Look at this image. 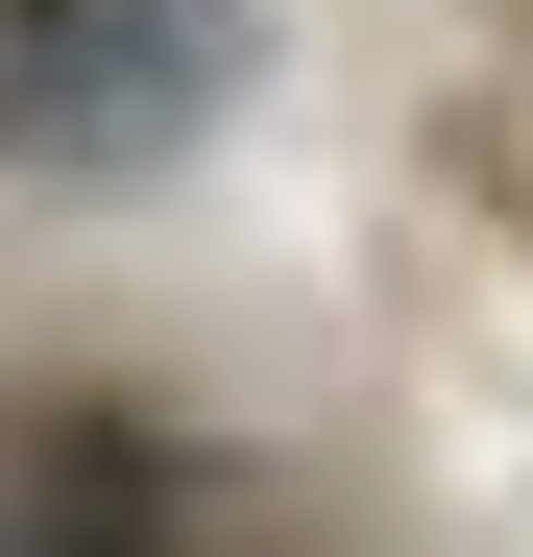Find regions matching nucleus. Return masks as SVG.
<instances>
[{
    "instance_id": "obj_1",
    "label": "nucleus",
    "mask_w": 533,
    "mask_h": 557,
    "mask_svg": "<svg viewBox=\"0 0 533 557\" xmlns=\"http://www.w3.org/2000/svg\"><path fill=\"white\" fill-rule=\"evenodd\" d=\"M243 98V0H0V170L122 195Z\"/></svg>"
},
{
    "instance_id": "obj_2",
    "label": "nucleus",
    "mask_w": 533,
    "mask_h": 557,
    "mask_svg": "<svg viewBox=\"0 0 533 557\" xmlns=\"http://www.w3.org/2000/svg\"><path fill=\"white\" fill-rule=\"evenodd\" d=\"M0 557H170V460L98 436V412L25 436V460H0Z\"/></svg>"
}]
</instances>
